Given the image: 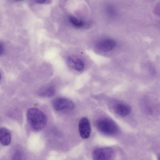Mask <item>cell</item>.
Wrapping results in <instances>:
<instances>
[{"mask_svg":"<svg viewBox=\"0 0 160 160\" xmlns=\"http://www.w3.org/2000/svg\"><path fill=\"white\" fill-rule=\"evenodd\" d=\"M11 132L8 129L5 127L0 128V141L4 146H7L10 143Z\"/></svg>","mask_w":160,"mask_h":160,"instance_id":"cell-9","label":"cell"},{"mask_svg":"<svg viewBox=\"0 0 160 160\" xmlns=\"http://www.w3.org/2000/svg\"><path fill=\"white\" fill-rule=\"evenodd\" d=\"M52 105L53 108L58 111L71 109L74 107V104L71 100L61 97L55 99L52 102Z\"/></svg>","mask_w":160,"mask_h":160,"instance_id":"cell-4","label":"cell"},{"mask_svg":"<svg viewBox=\"0 0 160 160\" xmlns=\"http://www.w3.org/2000/svg\"><path fill=\"white\" fill-rule=\"evenodd\" d=\"M113 152V150L111 148H98L93 150L92 156L95 160H108L112 158Z\"/></svg>","mask_w":160,"mask_h":160,"instance_id":"cell-3","label":"cell"},{"mask_svg":"<svg viewBox=\"0 0 160 160\" xmlns=\"http://www.w3.org/2000/svg\"><path fill=\"white\" fill-rule=\"evenodd\" d=\"M69 65L78 71H82L84 66L83 61L81 59L74 57H68L67 59Z\"/></svg>","mask_w":160,"mask_h":160,"instance_id":"cell-7","label":"cell"},{"mask_svg":"<svg viewBox=\"0 0 160 160\" xmlns=\"http://www.w3.org/2000/svg\"><path fill=\"white\" fill-rule=\"evenodd\" d=\"M14 1H17V2H18V1H22L23 0H14Z\"/></svg>","mask_w":160,"mask_h":160,"instance_id":"cell-13","label":"cell"},{"mask_svg":"<svg viewBox=\"0 0 160 160\" xmlns=\"http://www.w3.org/2000/svg\"><path fill=\"white\" fill-rule=\"evenodd\" d=\"M96 125L98 130L105 135H113L118 131V128L116 123L108 118H102L98 120Z\"/></svg>","mask_w":160,"mask_h":160,"instance_id":"cell-2","label":"cell"},{"mask_svg":"<svg viewBox=\"0 0 160 160\" xmlns=\"http://www.w3.org/2000/svg\"><path fill=\"white\" fill-rule=\"evenodd\" d=\"M27 118L30 126L35 130H39L43 128L47 122V118L45 114L36 108H31L28 110Z\"/></svg>","mask_w":160,"mask_h":160,"instance_id":"cell-1","label":"cell"},{"mask_svg":"<svg viewBox=\"0 0 160 160\" xmlns=\"http://www.w3.org/2000/svg\"><path fill=\"white\" fill-rule=\"evenodd\" d=\"M115 41L112 39L107 38L98 41L96 44L97 48L100 51L108 52L113 49L116 46Z\"/></svg>","mask_w":160,"mask_h":160,"instance_id":"cell-6","label":"cell"},{"mask_svg":"<svg viewBox=\"0 0 160 160\" xmlns=\"http://www.w3.org/2000/svg\"><path fill=\"white\" fill-rule=\"evenodd\" d=\"M158 159L159 160H160V155L158 157Z\"/></svg>","mask_w":160,"mask_h":160,"instance_id":"cell-14","label":"cell"},{"mask_svg":"<svg viewBox=\"0 0 160 160\" xmlns=\"http://www.w3.org/2000/svg\"><path fill=\"white\" fill-rule=\"evenodd\" d=\"M68 19L70 23L74 27L77 28H82L85 25V23L82 20L79 19L74 16L69 15Z\"/></svg>","mask_w":160,"mask_h":160,"instance_id":"cell-11","label":"cell"},{"mask_svg":"<svg viewBox=\"0 0 160 160\" xmlns=\"http://www.w3.org/2000/svg\"><path fill=\"white\" fill-rule=\"evenodd\" d=\"M55 88L50 86L42 87L39 91V95L43 97H50L53 96L55 93Z\"/></svg>","mask_w":160,"mask_h":160,"instance_id":"cell-10","label":"cell"},{"mask_svg":"<svg viewBox=\"0 0 160 160\" xmlns=\"http://www.w3.org/2000/svg\"><path fill=\"white\" fill-rule=\"evenodd\" d=\"M79 132L81 136L84 139H87L90 136L91 128L88 119L83 117L80 120L78 124Z\"/></svg>","mask_w":160,"mask_h":160,"instance_id":"cell-5","label":"cell"},{"mask_svg":"<svg viewBox=\"0 0 160 160\" xmlns=\"http://www.w3.org/2000/svg\"><path fill=\"white\" fill-rule=\"evenodd\" d=\"M115 112L117 114L122 117L128 115L131 112V108L128 105L120 103L116 104L113 107Z\"/></svg>","mask_w":160,"mask_h":160,"instance_id":"cell-8","label":"cell"},{"mask_svg":"<svg viewBox=\"0 0 160 160\" xmlns=\"http://www.w3.org/2000/svg\"><path fill=\"white\" fill-rule=\"evenodd\" d=\"M33 2L36 4H47L50 3L52 0H32Z\"/></svg>","mask_w":160,"mask_h":160,"instance_id":"cell-12","label":"cell"}]
</instances>
